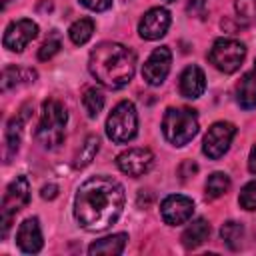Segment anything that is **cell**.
<instances>
[{
	"mask_svg": "<svg viewBox=\"0 0 256 256\" xmlns=\"http://www.w3.org/2000/svg\"><path fill=\"white\" fill-rule=\"evenodd\" d=\"M124 188L110 176H92L76 192L74 218L88 232H102L112 226L124 208Z\"/></svg>",
	"mask_w": 256,
	"mask_h": 256,
	"instance_id": "6da1fadb",
	"label": "cell"
},
{
	"mask_svg": "<svg viewBox=\"0 0 256 256\" xmlns=\"http://www.w3.org/2000/svg\"><path fill=\"white\" fill-rule=\"evenodd\" d=\"M88 70L102 86L110 90L124 88L136 72L134 52L118 42H100L88 58Z\"/></svg>",
	"mask_w": 256,
	"mask_h": 256,
	"instance_id": "7a4b0ae2",
	"label": "cell"
},
{
	"mask_svg": "<svg viewBox=\"0 0 256 256\" xmlns=\"http://www.w3.org/2000/svg\"><path fill=\"white\" fill-rule=\"evenodd\" d=\"M66 122H68L66 108L54 98L46 100L42 104V116H40V122H38V128H36V140L46 150L58 148L64 140Z\"/></svg>",
	"mask_w": 256,
	"mask_h": 256,
	"instance_id": "3957f363",
	"label": "cell"
},
{
	"mask_svg": "<svg viewBox=\"0 0 256 256\" xmlns=\"http://www.w3.org/2000/svg\"><path fill=\"white\" fill-rule=\"evenodd\" d=\"M162 134L172 146H186L198 134V116L190 108H168L162 118Z\"/></svg>",
	"mask_w": 256,
	"mask_h": 256,
	"instance_id": "277c9868",
	"label": "cell"
},
{
	"mask_svg": "<svg viewBox=\"0 0 256 256\" xmlns=\"http://www.w3.org/2000/svg\"><path fill=\"white\" fill-rule=\"evenodd\" d=\"M138 132V114H136V106L128 100L118 102L108 120H106V134L112 142L116 144H126L130 142Z\"/></svg>",
	"mask_w": 256,
	"mask_h": 256,
	"instance_id": "5b68a950",
	"label": "cell"
},
{
	"mask_svg": "<svg viewBox=\"0 0 256 256\" xmlns=\"http://www.w3.org/2000/svg\"><path fill=\"white\" fill-rule=\"evenodd\" d=\"M30 202V184H28V178L26 176H16L6 192H4V198H2V206H0V234L2 238H6L8 230H10V224L14 220V216Z\"/></svg>",
	"mask_w": 256,
	"mask_h": 256,
	"instance_id": "8992f818",
	"label": "cell"
},
{
	"mask_svg": "<svg viewBox=\"0 0 256 256\" xmlns=\"http://www.w3.org/2000/svg\"><path fill=\"white\" fill-rule=\"evenodd\" d=\"M244 58H246V46L234 38H218L208 52L210 64L224 74L236 72L242 66Z\"/></svg>",
	"mask_w": 256,
	"mask_h": 256,
	"instance_id": "52a82bcc",
	"label": "cell"
},
{
	"mask_svg": "<svg viewBox=\"0 0 256 256\" xmlns=\"http://www.w3.org/2000/svg\"><path fill=\"white\" fill-rule=\"evenodd\" d=\"M234 136H236V126L232 122H214L202 140V152L210 160H218L228 152Z\"/></svg>",
	"mask_w": 256,
	"mask_h": 256,
	"instance_id": "ba28073f",
	"label": "cell"
},
{
	"mask_svg": "<svg viewBox=\"0 0 256 256\" xmlns=\"http://www.w3.org/2000/svg\"><path fill=\"white\" fill-rule=\"evenodd\" d=\"M160 214H162V220L168 224V226H180V224H186L192 214H194V202L192 198L188 196H182V194H170L162 200L160 204Z\"/></svg>",
	"mask_w": 256,
	"mask_h": 256,
	"instance_id": "9c48e42d",
	"label": "cell"
},
{
	"mask_svg": "<svg viewBox=\"0 0 256 256\" xmlns=\"http://www.w3.org/2000/svg\"><path fill=\"white\" fill-rule=\"evenodd\" d=\"M170 64H172V52L168 46H160L156 50H152V54L146 58L144 66H142V78L150 84V86H160L168 72H170Z\"/></svg>",
	"mask_w": 256,
	"mask_h": 256,
	"instance_id": "30bf717a",
	"label": "cell"
},
{
	"mask_svg": "<svg viewBox=\"0 0 256 256\" xmlns=\"http://www.w3.org/2000/svg\"><path fill=\"white\" fill-rule=\"evenodd\" d=\"M152 164H154V154L148 148H128L116 158V166L132 178L144 176L152 168Z\"/></svg>",
	"mask_w": 256,
	"mask_h": 256,
	"instance_id": "8fae6325",
	"label": "cell"
},
{
	"mask_svg": "<svg viewBox=\"0 0 256 256\" xmlns=\"http://www.w3.org/2000/svg\"><path fill=\"white\" fill-rule=\"evenodd\" d=\"M36 36H38L36 22L22 18V20H14L8 24L4 38H2V44H4V48L12 50V52H22Z\"/></svg>",
	"mask_w": 256,
	"mask_h": 256,
	"instance_id": "7c38bea8",
	"label": "cell"
},
{
	"mask_svg": "<svg viewBox=\"0 0 256 256\" xmlns=\"http://www.w3.org/2000/svg\"><path fill=\"white\" fill-rule=\"evenodd\" d=\"M170 28V12L166 8H150L138 24V34L144 40H158L162 38Z\"/></svg>",
	"mask_w": 256,
	"mask_h": 256,
	"instance_id": "4fadbf2b",
	"label": "cell"
},
{
	"mask_svg": "<svg viewBox=\"0 0 256 256\" xmlns=\"http://www.w3.org/2000/svg\"><path fill=\"white\" fill-rule=\"evenodd\" d=\"M16 244L24 254H36L42 250V230L36 218H26L16 232Z\"/></svg>",
	"mask_w": 256,
	"mask_h": 256,
	"instance_id": "5bb4252c",
	"label": "cell"
},
{
	"mask_svg": "<svg viewBox=\"0 0 256 256\" xmlns=\"http://www.w3.org/2000/svg\"><path fill=\"white\" fill-rule=\"evenodd\" d=\"M206 90V76L200 66H186L180 74V94L184 98H200Z\"/></svg>",
	"mask_w": 256,
	"mask_h": 256,
	"instance_id": "9a60e30c",
	"label": "cell"
},
{
	"mask_svg": "<svg viewBox=\"0 0 256 256\" xmlns=\"http://www.w3.org/2000/svg\"><path fill=\"white\" fill-rule=\"evenodd\" d=\"M128 242V234L120 232V234H112L106 236L102 240H96L88 246V254H102V256H118L124 252V246Z\"/></svg>",
	"mask_w": 256,
	"mask_h": 256,
	"instance_id": "2e32d148",
	"label": "cell"
},
{
	"mask_svg": "<svg viewBox=\"0 0 256 256\" xmlns=\"http://www.w3.org/2000/svg\"><path fill=\"white\" fill-rule=\"evenodd\" d=\"M236 102L244 110L256 108V72H246L236 84Z\"/></svg>",
	"mask_w": 256,
	"mask_h": 256,
	"instance_id": "e0dca14e",
	"label": "cell"
},
{
	"mask_svg": "<svg viewBox=\"0 0 256 256\" xmlns=\"http://www.w3.org/2000/svg\"><path fill=\"white\" fill-rule=\"evenodd\" d=\"M208 236H210L208 220L206 218H196L182 232V244H184V248H198L200 244H204L208 240Z\"/></svg>",
	"mask_w": 256,
	"mask_h": 256,
	"instance_id": "ac0fdd59",
	"label": "cell"
},
{
	"mask_svg": "<svg viewBox=\"0 0 256 256\" xmlns=\"http://www.w3.org/2000/svg\"><path fill=\"white\" fill-rule=\"evenodd\" d=\"M36 78V72L30 70V68H18V66H8L4 68L2 72V90H10V88H16V86H22V84H30L34 82Z\"/></svg>",
	"mask_w": 256,
	"mask_h": 256,
	"instance_id": "d6986e66",
	"label": "cell"
},
{
	"mask_svg": "<svg viewBox=\"0 0 256 256\" xmlns=\"http://www.w3.org/2000/svg\"><path fill=\"white\" fill-rule=\"evenodd\" d=\"M98 148H100V140H98V136H96V134L86 136L84 144L80 146V150H78L76 156H74V168H86V166L94 160Z\"/></svg>",
	"mask_w": 256,
	"mask_h": 256,
	"instance_id": "ffe728a7",
	"label": "cell"
},
{
	"mask_svg": "<svg viewBox=\"0 0 256 256\" xmlns=\"http://www.w3.org/2000/svg\"><path fill=\"white\" fill-rule=\"evenodd\" d=\"M20 136H22V118H12L6 126V152H4V158L6 162H10V158L18 152V146H20Z\"/></svg>",
	"mask_w": 256,
	"mask_h": 256,
	"instance_id": "44dd1931",
	"label": "cell"
},
{
	"mask_svg": "<svg viewBox=\"0 0 256 256\" xmlns=\"http://www.w3.org/2000/svg\"><path fill=\"white\" fill-rule=\"evenodd\" d=\"M204 190H206V198L208 200H214V198L224 196L230 190V178H228V174H224V172L210 174L208 180H206Z\"/></svg>",
	"mask_w": 256,
	"mask_h": 256,
	"instance_id": "7402d4cb",
	"label": "cell"
},
{
	"mask_svg": "<svg viewBox=\"0 0 256 256\" xmlns=\"http://www.w3.org/2000/svg\"><path fill=\"white\" fill-rule=\"evenodd\" d=\"M82 106H84L88 118H96L104 108V94L96 86H88L82 94Z\"/></svg>",
	"mask_w": 256,
	"mask_h": 256,
	"instance_id": "603a6c76",
	"label": "cell"
},
{
	"mask_svg": "<svg viewBox=\"0 0 256 256\" xmlns=\"http://www.w3.org/2000/svg\"><path fill=\"white\" fill-rule=\"evenodd\" d=\"M94 34V22L90 18H80L68 28V36L76 46L86 44Z\"/></svg>",
	"mask_w": 256,
	"mask_h": 256,
	"instance_id": "cb8c5ba5",
	"label": "cell"
},
{
	"mask_svg": "<svg viewBox=\"0 0 256 256\" xmlns=\"http://www.w3.org/2000/svg\"><path fill=\"white\" fill-rule=\"evenodd\" d=\"M220 236H222V240H224V244H226L228 248L236 250V248L240 246V242H242V236H244V226H242L240 222L230 220V222L222 224V228H220Z\"/></svg>",
	"mask_w": 256,
	"mask_h": 256,
	"instance_id": "d4e9b609",
	"label": "cell"
},
{
	"mask_svg": "<svg viewBox=\"0 0 256 256\" xmlns=\"http://www.w3.org/2000/svg\"><path fill=\"white\" fill-rule=\"evenodd\" d=\"M236 18L242 26H250L256 20V0H236Z\"/></svg>",
	"mask_w": 256,
	"mask_h": 256,
	"instance_id": "484cf974",
	"label": "cell"
},
{
	"mask_svg": "<svg viewBox=\"0 0 256 256\" xmlns=\"http://www.w3.org/2000/svg\"><path fill=\"white\" fill-rule=\"evenodd\" d=\"M60 48H62L60 36H58L56 30H52V34H50V36L46 38V42L40 46V50H38V58H40V60H50L54 54L60 52Z\"/></svg>",
	"mask_w": 256,
	"mask_h": 256,
	"instance_id": "4316f807",
	"label": "cell"
},
{
	"mask_svg": "<svg viewBox=\"0 0 256 256\" xmlns=\"http://www.w3.org/2000/svg\"><path fill=\"white\" fill-rule=\"evenodd\" d=\"M238 204L244 210H256V180L244 184V188L240 190V196H238Z\"/></svg>",
	"mask_w": 256,
	"mask_h": 256,
	"instance_id": "83f0119b",
	"label": "cell"
},
{
	"mask_svg": "<svg viewBox=\"0 0 256 256\" xmlns=\"http://www.w3.org/2000/svg\"><path fill=\"white\" fill-rule=\"evenodd\" d=\"M80 4L92 12H104L112 6V0H80Z\"/></svg>",
	"mask_w": 256,
	"mask_h": 256,
	"instance_id": "f1b7e54d",
	"label": "cell"
},
{
	"mask_svg": "<svg viewBox=\"0 0 256 256\" xmlns=\"http://www.w3.org/2000/svg\"><path fill=\"white\" fill-rule=\"evenodd\" d=\"M186 10H188L190 16L202 18V16H204V10H206V0H188Z\"/></svg>",
	"mask_w": 256,
	"mask_h": 256,
	"instance_id": "f546056e",
	"label": "cell"
},
{
	"mask_svg": "<svg viewBox=\"0 0 256 256\" xmlns=\"http://www.w3.org/2000/svg\"><path fill=\"white\" fill-rule=\"evenodd\" d=\"M196 170H198V166L194 164V162H184L180 168H178V174H180V178L182 180H186V178H190V176H194L196 174Z\"/></svg>",
	"mask_w": 256,
	"mask_h": 256,
	"instance_id": "4dcf8cb0",
	"label": "cell"
},
{
	"mask_svg": "<svg viewBox=\"0 0 256 256\" xmlns=\"http://www.w3.org/2000/svg\"><path fill=\"white\" fill-rule=\"evenodd\" d=\"M56 194H58V186L56 184H48V186L42 188V198L44 200H52V198H56Z\"/></svg>",
	"mask_w": 256,
	"mask_h": 256,
	"instance_id": "1f68e13d",
	"label": "cell"
},
{
	"mask_svg": "<svg viewBox=\"0 0 256 256\" xmlns=\"http://www.w3.org/2000/svg\"><path fill=\"white\" fill-rule=\"evenodd\" d=\"M248 170L252 172V174H256V144L252 146V150H250V158H248Z\"/></svg>",
	"mask_w": 256,
	"mask_h": 256,
	"instance_id": "d6a6232c",
	"label": "cell"
},
{
	"mask_svg": "<svg viewBox=\"0 0 256 256\" xmlns=\"http://www.w3.org/2000/svg\"><path fill=\"white\" fill-rule=\"evenodd\" d=\"M8 2H10V0H2V8H6V6H8Z\"/></svg>",
	"mask_w": 256,
	"mask_h": 256,
	"instance_id": "836d02e7",
	"label": "cell"
},
{
	"mask_svg": "<svg viewBox=\"0 0 256 256\" xmlns=\"http://www.w3.org/2000/svg\"><path fill=\"white\" fill-rule=\"evenodd\" d=\"M254 72H256V62H254Z\"/></svg>",
	"mask_w": 256,
	"mask_h": 256,
	"instance_id": "e575fe53",
	"label": "cell"
},
{
	"mask_svg": "<svg viewBox=\"0 0 256 256\" xmlns=\"http://www.w3.org/2000/svg\"><path fill=\"white\" fill-rule=\"evenodd\" d=\"M164 2H174V0H164Z\"/></svg>",
	"mask_w": 256,
	"mask_h": 256,
	"instance_id": "d590c367",
	"label": "cell"
}]
</instances>
